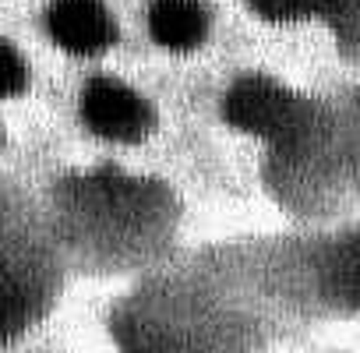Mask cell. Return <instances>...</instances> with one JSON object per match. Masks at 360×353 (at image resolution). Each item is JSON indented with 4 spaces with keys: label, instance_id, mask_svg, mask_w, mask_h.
<instances>
[{
    "label": "cell",
    "instance_id": "obj_3",
    "mask_svg": "<svg viewBox=\"0 0 360 353\" xmlns=\"http://www.w3.org/2000/svg\"><path fill=\"white\" fill-rule=\"evenodd\" d=\"M50 36L68 53H103L117 39V22L103 0H53L46 11Z\"/></svg>",
    "mask_w": 360,
    "mask_h": 353
},
{
    "label": "cell",
    "instance_id": "obj_7",
    "mask_svg": "<svg viewBox=\"0 0 360 353\" xmlns=\"http://www.w3.org/2000/svg\"><path fill=\"white\" fill-rule=\"evenodd\" d=\"M342 279H346V286H349V290H356V293H360V244L346 255V262H342Z\"/></svg>",
    "mask_w": 360,
    "mask_h": 353
},
{
    "label": "cell",
    "instance_id": "obj_1",
    "mask_svg": "<svg viewBox=\"0 0 360 353\" xmlns=\"http://www.w3.org/2000/svg\"><path fill=\"white\" fill-rule=\"evenodd\" d=\"M223 117L233 127L279 148H297L314 134L311 103L265 75H244L240 82H233L223 99Z\"/></svg>",
    "mask_w": 360,
    "mask_h": 353
},
{
    "label": "cell",
    "instance_id": "obj_4",
    "mask_svg": "<svg viewBox=\"0 0 360 353\" xmlns=\"http://www.w3.org/2000/svg\"><path fill=\"white\" fill-rule=\"evenodd\" d=\"M148 32L159 46L188 53L209 36V8L202 0H152Z\"/></svg>",
    "mask_w": 360,
    "mask_h": 353
},
{
    "label": "cell",
    "instance_id": "obj_5",
    "mask_svg": "<svg viewBox=\"0 0 360 353\" xmlns=\"http://www.w3.org/2000/svg\"><path fill=\"white\" fill-rule=\"evenodd\" d=\"M248 4L269 22H297V18L318 15L328 0H248Z\"/></svg>",
    "mask_w": 360,
    "mask_h": 353
},
{
    "label": "cell",
    "instance_id": "obj_2",
    "mask_svg": "<svg viewBox=\"0 0 360 353\" xmlns=\"http://www.w3.org/2000/svg\"><path fill=\"white\" fill-rule=\"evenodd\" d=\"M82 120L110 141H141L152 131V106L124 82L99 75L82 92Z\"/></svg>",
    "mask_w": 360,
    "mask_h": 353
},
{
    "label": "cell",
    "instance_id": "obj_6",
    "mask_svg": "<svg viewBox=\"0 0 360 353\" xmlns=\"http://www.w3.org/2000/svg\"><path fill=\"white\" fill-rule=\"evenodd\" d=\"M0 57H4V96L15 99L18 92L29 89V64L22 60L15 43H4V53H0Z\"/></svg>",
    "mask_w": 360,
    "mask_h": 353
}]
</instances>
